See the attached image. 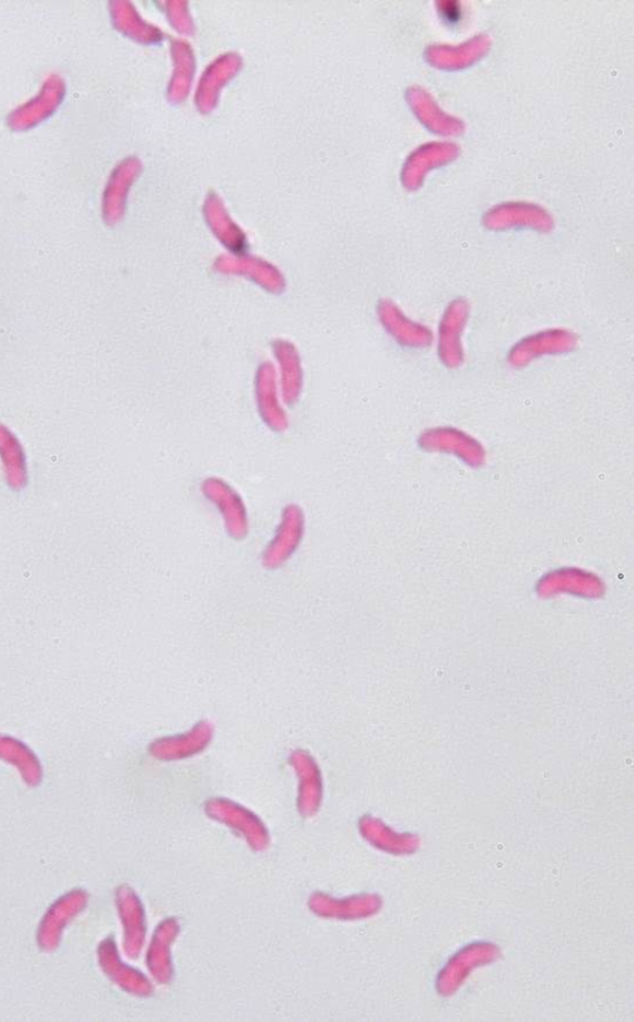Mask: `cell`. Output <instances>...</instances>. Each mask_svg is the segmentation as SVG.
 <instances>
[{
    "label": "cell",
    "instance_id": "1",
    "mask_svg": "<svg viewBox=\"0 0 634 1022\" xmlns=\"http://www.w3.org/2000/svg\"><path fill=\"white\" fill-rule=\"evenodd\" d=\"M87 901L89 895L82 889H75L57 899L38 924L37 946L45 952L57 949L67 924L85 910Z\"/></svg>",
    "mask_w": 634,
    "mask_h": 1022
},
{
    "label": "cell",
    "instance_id": "2",
    "mask_svg": "<svg viewBox=\"0 0 634 1022\" xmlns=\"http://www.w3.org/2000/svg\"><path fill=\"white\" fill-rule=\"evenodd\" d=\"M65 95V84L60 77L52 76L44 86L41 93L35 99L19 107V109L9 119V125L13 130L24 131L32 129L37 123L43 122L48 115H52L62 103Z\"/></svg>",
    "mask_w": 634,
    "mask_h": 1022
},
{
    "label": "cell",
    "instance_id": "3",
    "mask_svg": "<svg viewBox=\"0 0 634 1022\" xmlns=\"http://www.w3.org/2000/svg\"><path fill=\"white\" fill-rule=\"evenodd\" d=\"M302 533H304V523H302L300 512L294 509L288 510L276 537L263 553L265 567L277 569L288 562L299 548Z\"/></svg>",
    "mask_w": 634,
    "mask_h": 1022
},
{
    "label": "cell",
    "instance_id": "4",
    "mask_svg": "<svg viewBox=\"0 0 634 1022\" xmlns=\"http://www.w3.org/2000/svg\"><path fill=\"white\" fill-rule=\"evenodd\" d=\"M0 463L9 488L23 490L29 482L26 454L19 437L3 423H0Z\"/></svg>",
    "mask_w": 634,
    "mask_h": 1022
},
{
    "label": "cell",
    "instance_id": "5",
    "mask_svg": "<svg viewBox=\"0 0 634 1022\" xmlns=\"http://www.w3.org/2000/svg\"><path fill=\"white\" fill-rule=\"evenodd\" d=\"M212 735V725L207 720H202L188 733L158 740L152 745V753L160 758L187 757L207 747Z\"/></svg>",
    "mask_w": 634,
    "mask_h": 1022
},
{
    "label": "cell",
    "instance_id": "6",
    "mask_svg": "<svg viewBox=\"0 0 634 1022\" xmlns=\"http://www.w3.org/2000/svg\"><path fill=\"white\" fill-rule=\"evenodd\" d=\"M0 760L14 766L29 787L42 784V763L33 749L21 740L0 734Z\"/></svg>",
    "mask_w": 634,
    "mask_h": 1022
},
{
    "label": "cell",
    "instance_id": "7",
    "mask_svg": "<svg viewBox=\"0 0 634 1022\" xmlns=\"http://www.w3.org/2000/svg\"><path fill=\"white\" fill-rule=\"evenodd\" d=\"M99 962L105 975L119 982L120 986L130 990L138 989L136 988L138 987V979H136L138 977L130 968L122 965L112 940H105L101 943Z\"/></svg>",
    "mask_w": 634,
    "mask_h": 1022
},
{
    "label": "cell",
    "instance_id": "8",
    "mask_svg": "<svg viewBox=\"0 0 634 1022\" xmlns=\"http://www.w3.org/2000/svg\"><path fill=\"white\" fill-rule=\"evenodd\" d=\"M119 908L125 927V949L132 954L136 949V941H138L140 936V919H136L135 902L129 891H121L119 897Z\"/></svg>",
    "mask_w": 634,
    "mask_h": 1022
}]
</instances>
